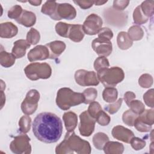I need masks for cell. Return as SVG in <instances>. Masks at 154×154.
I'll use <instances>...</instances> for the list:
<instances>
[{"label":"cell","mask_w":154,"mask_h":154,"mask_svg":"<svg viewBox=\"0 0 154 154\" xmlns=\"http://www.w3.org/2000/svg\"><path fill=\"white\" fill-rule=\"evenodd\" d=\"M32 132L35 137L42 142L55 143L63 133L61 120L54 113L41 112L37 115L33 121Z\"/></svg>","instance_id":"1"},{"label":"cell","mask_w":154,"mask_h":154,"mask_svg":"<svg viewBox=\"0 0 154 154\" xmlns=\"http://www.w3.org/2000/svg\"><path fill=\"white\" fill-rule=\"evenodd\" d=\"M91 146L86 140L81 138L73 132H67L64 140L55 148L57 154H89Z\"/></svg>","instance_id":"2"},{"label":"cell","mask_w":154,"mask_h":154,"mask_svg":"<svg viewBox=\"0 0 154 154\" xmlns=\"http://www.w3.org/2000/svg\"><path fill=\"white\" fill-rule=\"evenodd\" d=\"M84 100L82 93L75 92L67 87H63L57 91L56 103L61 109L67 110L72 106L84 103Z\"/></svg>","instance_id":"3"},{"label":"cell","mask_w":154,"mask_h":154,"mask_svg":"<svg viewBox=\"0 0 154 154\" xmlns=\"http://www.w3.org/2000/svg\"><path fill=\"white\" fill-rule=\"evenodd\" d=\"M96 75L98 80L105 87H114L125 78L123 70L119 67L103 69L97 72Z\"/></svg>","instance_id":"4"},{"label":"cell","mask_w":154,"mask_h":154,"mask_svg":"<svg viewBox=\"0 0 154 154\" xmlns=\"http://www.w3.org/2000/svg\"><path fill=\"white\" fill-rule=\"evenodd\" d=\"M24 72L26 77L32 81L48 79L52 74V69L46 63H32L26 66Z\"/></svg>","instance_id":"5"},{"label":"cell","mask_w":154,"mask_h":154,"mask_svg":"<svg viewBox=\"0 0 154 154\" xmlns=\"http://www.w3.org/2000/svg\"><path fill=\"white\" fill-rule=\"evenodd\" d=\"M30 138L26 134H20L14 137L10 144L11 151L16 154H29L31 152Z\"/></svg>","instance_id":"6"},{"label":"cell","mask_w":154,"mask_h":154,"mask_svg":"<svg viewBox=\"0 0 154 154\" xmlns=\"http://www.w3.org/2000/svg\"><path fill=\"white\" fill-rule=\"evenodd\" d=\"M153 109H146L136 118L134 126L141 132H147L152 130L153 124Z\"/></svg>","instance_id":"7"},{"label":"cell","mask_w":154,"mask_h":154,"mask_svg":"<svg viewBox=\"0 0 154 154\" xmlns=\"http://www.w3.org/2000/svg\"><path fill=\"white\" fill-rule=\"evenodd\" d=\"M40 93L35 89L30 90L21 104V109L26 115H31L35 112L38 106Z\"/></svg>","instance_id":"8"},{"label":"cell","mask_w":154,"mask_h":154,"mask_svg":"<svg viewBox=\"0 0 154 154\" xmlns=\"http://www.w3.org/2000/svg\"><path fill=\"white\" fill-rule=\"evenodd\" d=\"M76 82L81 86H96L99 83L97 75L94 71L79 69L75 73Z\"/></svg>","instance_id":"9"},{"label":"cell","mask_w":154,"mask_h":154,"mask_svg":"<svg viewBox=\"0 0 154 154\" xmlns=\"http://www.w3.org/2000/svg\"><path fill=\"white\" fill-rule=\"evenodd\" d=\"M103 24L102 19L96 14H91L86 18L82 26L85 34L93 35H96L102 28Z\"/></svg>","instance_id":"10"},{"label":"cell","mask_w":154,"mask_h":154,"mask_svg":"<svg viewBox=\"0 0 154 154\" xmlns=\"http://www.w3.org/2000/svg\"><path fill=\"white\" fill-rule=\"evenodd\" d=\"M80 123L79 131L84 137H89L94 132L96 120L90 116L87 111H85L79 115Z\"/></svg>","instance_id":"11"},{"label":"cell","mask_w":154,"mask_h":154,"mask_svg":"<svg viewBox=\"0 0 154 154\" xmlns=\"http://www.w3.org/2000/svg\"><path fill=\"white\" fill-rule=\"evenodd\" d=\"M76 16V11L75 8L69 3L58 4L55 11V13L52 18L55 20L61 19L71 20L73 19Z\"/></svg>","instance_id":"12"},{"label":"cell","mask_w":154,"mask_h":154,"mask_svg":"<svg viewBox=\"0 0 154 154\" xmlns=\"http://www.w3.org/2000/svg\"><path fill=\"white\" fill-rule=\"evenodd\" d=\"M91 46L95 52L100 57H108L112 51V46L110 40L99 37L93 40Z\"/></svg>","instance_id":"13"},{"label":"cell","mask_w":154,"mask_h":154,"mask_svg":"<svg viewBox=\"0 0 154 154\" xmlns=\"http://www.w3.org/2000/svg\"><path fill=\"white\" fill-rule=\"evenodd\" d=\"M50 53L46 46L38 45L31 49L28 54V59L29 61L45 60L49 58Z\"/></svg>","instance_id":"14"},{"label":"cell","mask_w":154,"mask_h":154,"mask_svg":"<svg viewBox=\"0 0 154 154\" xmlns=\"http://www.w3.org/2000/svg\"><path fill=\"white\" fill-rule=\"evenodd\" d=\"M111 134L114 138L126 143H129L131 138L134 137V134L132 131L121 125L114 126Z\"/></svg>","instance_id":"15"},{"label":"cell","mask_w":154,"mask_h":154,"mask_svg":"<svg viewBox=\"0 0 154 154\" xmlns=\"http://www.w3.org/2000/svg\"><path fill=\"white\" fill-rule=\"evenodd\" d=\"M45 46L49 51V58L51 59L58 57L64 52L66 47V44L63 42L59 40L50 42L47 43Z\"/></svg>","instance_id":"16"},{"label":"cell","mask_w":154,"mask_h":154,"mask_svg":"<svg viewBox=\"0 0 154 154\" xmlns=\"http://www.w3.org/2000/svg\"><path fill=\"white\" fill-rule=\"evenodd\" d=\"M82 26L79 24H70L67 38L74 42H81L84 37Z\"/></svg>","instance_id":"17"},{"label":"cell","mask_w":154,"mask_h":154,"mask_svg":"<svg viewBox=\"0 0 154 154\" xmlns=\"http://www.w3.org/2000/svg\"><path fill=\"white\" fill-rule=\"evenodd\" d=\"M18 32L17 27L10 22L1 23L0 36L1 38H10L14 37Z\"/></svg>","instance_id":"18"},{"label":"cell","mask_w":154,"mask_h":154,"mask_svg":"<svg viewBox=\"0 0 154 154\" xmlns=\"http://www.w3.org/2000/svg\"><path fill=\"white\" fill-rule=\"evenodd\" d=\"M31 46L26 40L20 39L16 40L14 42V45L12 49V54L15 56L16 58H20L23 57L25 54L26 51Z\"/></svg>","instance_id":"19"},{"label":"cell","mask_w":154,"mask_h":154,"mask_svg":"<svg viewBox=\"0 0 154 154\" xmlns=\"http://www.w3.org/2000/svg\"><path fill=\"white\" fill-rule=\"evenodd\" d=\"M16 21L25 27H31L35 24L36 16L32 11L23 10L20 16Z\"/></svg>","instance_id":"20"},{"label":"cell","mask_w":154,"mask_h":154,"mask_svg":"<svg viewBox=\"0 0 154 154\" xmlns=\"http://www.w3.org/2000/svg\"><path fill=\"white\" fill-rule=\"evenodd\" d=\"M63 119L67 132L73 131L78 124L77 115L72 111L66 112L63 116Z\"/></svg>","instance_id":"21"},{"label":"cell","mask_w":154,"mask_h":154,"mask_svg":"<svg viewBox=\"0 0 154 154\" xmlns=\"http://www.w3.org/2000/svg\"><path fill=\"white\" fill-rule=\"evenodd\" d=\"M103 149L106 154H122L124 151V146L120 143L108 141Z\"/></svg>","instance_id":"22"},{"label":"cell","mask_w":154,"mask_h":154,"mask_svg":"<svg viewBox=\"0 0 154 154\" xmlns=\"http://www.w3.org/2000/svg\"><path fill=\"white\" fill-rule=\"evenodd\" d=\"M117 43L120 49L126 50L132 46L133 41L130 38L127 32L121 31L117 35Z\"/></svg>","instance_id":"23"},{"label":"cell","mask_w":154,"mask_h":154,"mask_svg":"<svg viewBox=\"0 0 154 154\" xmlns=\"http://www.w3.org/2000/svg\"><path fill=\"white\" fill-rule=\"evenodd\" d=\"M15 56L12 53H8L5 51L0 53V64L4 67H10L12 66L16 60Z\"/></svg>","instance_id":"24"},{"label":"cell","mask_w":154,"mask_h":154,"mask_svg":"<svg viewBox=\"0 0 154 154\" xmlns=\"http://www.w3.org/2000/svg\"><path fill=\"white\" fill-rule=\"evenodd\" d=\"M108 141V137L103 132H97L93 137V145L98 150H102L105 144Z\"/></svg>","instance_id":"25"},{"label":"cell","mask_w":154,"mask_h":154,"mask_svg":"<svg viewBox=\"0 0 154 154\" xmlns=\"http://www.w3.org/2000/svg\"><path fill=\"white\" fill-rule=\"evenodd\" d=\"M117 96V90L114 87H105L102 92L103 99L106 102L113 103L116 102Z\"/></svg>","instance_id":"26"},{"label":"cell","mask_w":154,"mask_h":154,"mask_svg":"<svg viewBox=\"0 0 154 154\" xmlns=\"http://www.w3.org/2000/svg\"><path fill=\"white\" fill-rule=\"evenodd\" d=\"M57 4L55 1H46L42 7L41 11L42 13L52 18L55 13Z\"/></svg>","instance_id":"27"},{"label":"cell","mask_w":154,"mask_h":154,"mask_svg":"<svg viewBox=\"0 0 154 154\" xmlns=\"http://www.w3.org/2000/svg\"><path fill=\"white\" fill-rule=\"evenodd\" d=\"M128 34L132 41H137L143 37L144 32L140 26L134 25L129 28Z\"/></svg>","instance_id":"28"},{"label":"cell","mask_w":154,"mask_h":154,"mask_svg":"<svg viewBox=\"0 0 154 154\" xmlns=\"http://www.w3.org/2000/svg\"><path fill=\"white\" fill-rule=\"evenodd\" d=\"M143 14L147 17L149 18L153 15V1H145L140 5Z\"/></svg>","instance_id":"29"},{"label":"cell","mask_w":154,"mask_h":154,"mask_svg":"<svg viewBox=\"0 0 154 154\" xmlns=\"http://www.w3.org/2000/svg\"><path fill=\"white\" fill-rule=\"evenodd\" d=\"M133 19L135 23L142 25L146 23L148 21L149 18L143 14L140 5H138L135 8L133 12Z\"/></svg>","instance_id":"30"},{"label":"cell","mask_w":154,"mask_h":154,"mask_svg":"<svg viewBox=\"0 0 154 154\" xmlns=\"http://www.w3.org/2000/svg\"><path fill=\"white\" fill-rule=\"evenodd\" d=\"M31 119L29 115L23 116L20 117L19 122V130L22 133H27L31 128Z\"/></svg>","instance_id":"31"},{"label":"cell","mask_w":154,"mask_h":154,"mask_svg":"<svg viewBox=\"0 0 154 154\" xmlns=\"http://www.w3.org/2000/svg\"><path fill=\"white\" fill-rule=\"evenodd\" d=\"M84 96V103L88 104L91 102H93L95 99L97 97V91L94 88H88L82 93Z\"/></svg>","instance_id":"32"},{"label":"cell","mask_w":154,"mask_h":154,"mask_svg":"<svg viewBox=\"0 0 154 154\" xmlns=\"http://www.w3.org/2000/svg\"><path fill=\"white\" fill-rule=\"evenodd\" d=\"M138 116V115L134 113L131 109H128L123 113L122 116V120L123 123L126 125L129 126H134V122Z\"/></svg>","instance_id":"33"},{"label":"cell","mask_w":154,"mask_h":154,"mask_svg":"<svg viewBox=\"0 0 154 154\" xmlns=\"http://www.w3.org/2000/svg\"><path fill=\"white\" fill-rule=\"evenodd\" d=\"M128 106L130 108L131 111L137 115H140L142 114L145 109V106L143 103L138 100H132L130 102Z\"/></svg>","instance_id":"34"},{"label":"cell","mask_w":154,"mask_h":154,"mask_svg":"<svg viewBox=\"0 0 154 154\" xmlns=\"http://www.w3.org/2000/svg\"><path fill=\"white\" fill-rule=\"evenodd\" d=\"M40 38L39 32L35 28H31L26 35V41L31 45H36Z\"/></svg>","instance_id":"35"},{"label":"cell","mask_w":154,"mask_h":154,"mask_svg":"<svg viewBox=\"0 0 154 154\" xmlns=\"http://www.w3.org/2000/svg\"><path fill=\"white\" fill-rule=\"evenodd\" d=\"M109 66V61L105 57H99L94 62V68L97 72Z\"/></svg>","instance_id":"36"},{"label":"cell","mask_w":154,"mask_h":154,"mask_svg":"<svg viewBox=\"0 0 154 154\" xmlns=\"http://www.w3.org/2000/svg\"><path fill=\"white\" fill-rule=\"evenodd\" d=\"M138 84L142 88H149L153 84V78L149 74H143L138 79Z\"/></svg>","instance_id":"37"},{"label":"cell","mask_w":154,"mask_h":154,"mask_svg":"<svg viewBox=\"0 0 154 154\" xmlns=\"http://www.w3.org/2000/svg\"><path fill=\"white\" fill-rule=\"evenodd\" d=\"M69 25L70 24L64 22H58L55 25V31L59 35L67 38Z\"/></svg>","instance_id":"38"},{"label":"cell","mask_w":154,"mask_h":154,"mask_svg":"<svg viewBox=\"0 0 154 154\" xmlns=\"http://www.w3.org/2000/svg\"><path fill=\"white\" fill-rule=\"evenodd\" d=\"M102 107L96 101H93L90 103V105L88 108V112L91 117L93 119H96L97 114L102 111Z\"/></svg>","instance_id":"39"},{"label":"cell","mask_w":154,"mask_h":154,"mask_svg":"<svg viewBox=\"0 0 154 154\" xmlns=\"http://www.w3.org/2000/svg\"><path fill=\"white\" fill-rule=\"evenodd\" d=\"M23 9L21 6L19 5H15L12 7L8 11V17L10 19H13L17 20L22 14Z\"/></svg>","instance_id":"40"},{"label":"cell","mask_w":154,"mask_h":154,"mask_svg":"<svg viewBox=\"0 0 154 154\" xmlns=\"http://www.w3.org/2000/svg\"><path fill=\"white\" fill-rule=\"evenodd\" d=\"M95 120L100 125L104 126H107L109 123L111 121V118L105 111L102 110L97 114V117L95 119Z\"/></svg>","instance_id":"41"},{"label":"cell","mask_w":154,"mask_h":154,"mask_svg":"<svg viewBox=\"0 0 154 154\" xmlns=\"http://www.w3.org/2000/svg\"><path fill=\"white\" fill-rule=\"evenodd\" d=\"M129 143L131 144L132 147L135 150H140L143 149L146 144V143L144 140L138 137H133Z\"/></svg>","instance_id":"42"},{"label":"cell","mask_w":154,"mask_h":154,"mask_svg":"<svg viewBox=\"0 0 154 154\" xmlns=\"http://www.w3.org/2000/svg\"><path fill=\"white\" fill-rule=\"evenodd\" d=\"M123 102V99L120 98L118 99L117 101L116 102L109 104L108 105H106L105 106V110L111 114H113L117 112V111L119 109V108L121 107L122 103Z\"/></svg>","instance_id":"43"},{"label":"cell","mask_w":154,"mask_h":154,"mask_svg":"<svg viewBox=\"0 0 154 154\" xmlns=\"http://www.w3.org/2000/svg\"><path fill=\"white\" fill-rule=\"evenodd\" d=\"M98 37L100 38H103L106 40H110L113 37V32L112 31L107 27L102 28L97 33Z\"/></svg>","instance_id":"44"},{"label":"cell","mask_w":154,"mask_h":154,"mask_svg":"<svg viewBox=\"0 0 154 154\" xmlns=\"http://www.w3.org/2000/svg\"><path fill=\"white\" fill-rule=\"evenodd\" d=\"M143 100L149 107L153 108V89H150L143 95Z\"/></svg>","instance_id":"45"},{"label":"cell","mask_w":154,"mask_h":154,"mask_svg":"<svg viewBox=\"0 0 154 154\" xmlns=\"http://www.w3.org/2000/svg\"><path fill=\"white\" fill-rule=\"evenodd\" d=\"M129 3V1H114L113 8L117 10H123Z\"/></svg>","instance_id":"46"},{"label":"cell","mask_w":154,"mask_h":154,"mask_svg":"<svg viewBox=\"0 0 154 154\" xmlns=\"http://www.w3.org/2000/svg\"><path fill=\"white\" fill-rule=\"evenodd\" d=\"M73 2L82 9L89 8L94 3V1H74Z\"/></svg>","instance_id":"47"},{"label":"cell","mask_w":154,"mask_h":154,"mask_svg":"<svg viewBox=\"0 0 154 154\" xmlns=\"http://www.w3.org/2000/svg\"><path fill=\"white\" fill-rule=\"evenodd\" d=\"M135 94L132 91H127L124 94V100L128 106H129L130 102L135 98Z\"/></svg>","instance_id":"48"},{"label":"cell","mask_w":154,"mask_h":154,"mask_svg":"<svg viewBox=\"0 0 154 154\" xmlns=\"http://www.w3.org/2000/svg\"><path fill=\"white\" fill-rule=\"evenodd\" d=\"M1 109L2 108L5 102V94L4 93V91L2 90H1Z\"/></svg>","instance_id":"49"},{"label":"cell","mask_w":154,"mask_h":154,"mask_svg":"<svg viewBox=\"0 0 154 154\" xmlns=\"http://www.w3.org/2000/svg\"><path fill=\"white\" fill-rule=\"evenodd\" d=\"M28 2L30 3L32 5L38 6V5H39L41 4V3L42 2V1H29Z\"/></svg>","instance_id":"50"},{"label":"cell","mask_w":154,"mask_h":154,"mask_svg":"<svg viewBox=\"0 0 154 154\" xmlns=\"http://www.w3.org/2000/svg\"><path fill=\"white\" fill-rule=\"evenodd\" d=\"M106 2H107V1H94V4H96V5H102L104 4L105 3H106Z\"/></svg>","instance_id":"51"},{"label":"cell","mask_w":154,"mask_h":154,"mask_svg":"<svg viewBox=\"0 0 154 154\" xmlns=\"http://www.w3.org/2000/svg\"><path fill=\"white\" fill-rule=\"evenodd\" d=\"M5 88V84L2 80H1V90L4 91Z\"/></svg>","instance_id":"52"}]
</instances>
